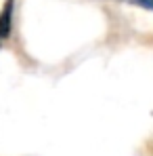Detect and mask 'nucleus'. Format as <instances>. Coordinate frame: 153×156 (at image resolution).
I'll list each match as a JSON object with an SVG mask.
<instances>
[{"mask_svg": "<svg viewBox=\"0 0 153 156\" xmlns=\"http://www.w3.org/2000/svg\"><path fill=\"white\" fill-rule=\"evenodd\" d=\"M13 15H15V0H4L0 11V42L6 40L13 32Z\"/></svg>", "mask_w": 153, "mask_h": 156, "instance_id": "obj_1", "label": "nucleus"}, {"mask_svg": "<svg viewBox=\"0 0 153 156\" xmlns=\"http://www.w3.org/2000/svg\"><path fill=\"white\" fill-rule=\"evenodd\" d=\"M130 2L138 4V6H143V9H149V11H153V0H130Z\"/></svg>", "mask_w": 153, "mask_h": 156, "instance_id": "obj_2", "label": "nucleus"}]
</instances>
